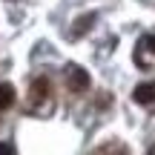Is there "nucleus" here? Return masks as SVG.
Returning <instances> with one entry per match:
<instances>
[{
    "label": "nucleus",
    "instance_id": "nucleus-1",
    "mask_svg": "<svg viewBox=\"0 0 155 155\" xmlns=\"http://www.w3.org/2000/svg\"><path fill=\"white\" fill-rule=\"evenodd\" d=\"M66 83L72 92H86L89 86H92V81H89V72L83 66H69L66 69Z\"/></svg>",
    "mask_w": 155,
    "mask_h": 155
},
{
    "label": "nucleus",
    "instance_id": "nucleus-2",
    "mask_svg": "<svg viewBox=\"0 0 155 155\" xmlns=\"http://www.w3.org/2000/svg\"><path fill=\"white\" fill-rule=\"evenodd\" d=\"M49 95H52L49 78H35L32 86H29V101H32V104H40V101H46Z\"/></svg>",
    "mask_w": 155,
    "mask_h": 155
},
{
    "label": "nucleus",
    "instance_id": "nucleus-3",
    "mask_svg": "<svg viewBox=\"0 0 155 155\" xmlns=\"http://www.w3.org/2000/svg\"><path fill=\"white\" fill-rule=\"evenodd\" d=\"M132 98H135V104H141V106L155 104V81L138 83V86H135V92H132Z\"/></svg>",
    "mask_w": 155,
    "mask_h": 155
},
{
    "label": "nucleus",
    "instance_id": "nucleus-4",
    "mask_svg": "<svg viewBox=\"0 0 155 155\" xmlns=\"http://www.w3.org/2000/svg\"><path fill=\"white\" fill-rule=\"evenodd\" d=\"M15 101H17L15 86H12V83H0V112L12 109V106H15Z\"/></svg>",
    "mask_w": 155,
    "mask_h": 155
},
{
    "label": "nucleus",
    "instance_id": "nucleus-5",
    "mask_svg": "<svg viewBox=\"0 0 155 155\" xmlns=\"http://www.w3.org/2000/svg\"><path fill=\"white\" fill-rule=\"evenodd\" d=\"M95 23V15L89 12V15H83V17H78L75 20V29H72V38H83V35L89 32V26Z\"/></svg>",
    "mask_w": 155,
    "mask_h": 155
},
{
    "label": "nucleus",
    "instance_id": "nucleus-6",
    "mask_svg": "<svg viewBox=\"0 0 155 155\" xmlns=\"http://www.w3.org/2000/svg\"><path fill=\"white\" fill-rule=\"evenodd\" d=\"M138 49H150L152 55H155V38H152V35H147V38H141V43H138Z\"/></svg>",
    "mask_w": 155,
    "mask_h": 155
},
{
    "label": "nucleus",
    "instance_id": "nucleus-7",
    "mask_svg": "<svg viewBox=\"0 0 155 155\" xmlns=\"http://www.w3.org/2000/svg\"><path fill=\"white\" fill-rule=\"evenodd\" d=\"M0 155H17L15 144H12V141H0Z\"/></svg>",
    "mask_w": 155,
    "mask_h": 155
}]
</instances>
